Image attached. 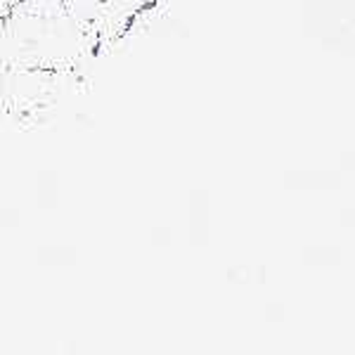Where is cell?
I'll list each match as a JSON object with an SVG mask.
<instances>
[{
	"label": "cell",
	"mask_w": 355,
	"mask_h": 355,
	"mask_svg": "<svg viewBox=\"0 0 355 355\" xmlns=\"http://www.w3.org/2000/svg\"><path fill=\"white\" fill-rule=\"evenodd\" d=\"M8 69V57H5V17H0V73Z\"/></svg>",
	"instance_id": "3957f363"
},
{
	"label": "cell",
	"mask_w": 355,
	"mask_h": 355,
	"mask_svg": "<svg viewBox=\"0 0 355 355\" xmlns=\"http://www.w3.org/2000/svg\"><path fill=\"white\" fill-rule=\"evenodd\" d=\"M83 73L5 69L0 73V135L31 133L57 121L64 102L81 88Z\"/></svg>",
	"instance_id": "7a4b0ae2"
},
{
	"label": "cell",
	"mask_w": 355,
	"mask_h": 355,
	"mask_svg": "<svg viewBox=\"0 0 355 355\" xmlns=\"http://www.w3.org/2000/svg\"><path fill=\"white\" fill-rule=\"evenodd\" d=\"M17 3H21V0H0V17H8V12Z\"/></svg>",
	"instance_id": "277c9868"
},
{
	"label": "cell",
	"mask_w": 355,
	"mask_h": 355,
	"mask_svg": "<svg viewBox=\"0 0 355 355\" xmlns=\"http://www.w3.org/2000/svg\"><path fill=\"white\" fill-rule=\"evenodd\" d=\"M8 69L78 71L97 60L67 0H21L5 17Z\"/></svg>",
	"instance_id": "6da1fadb"
}]
</instances>
